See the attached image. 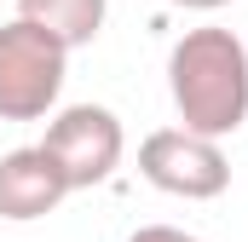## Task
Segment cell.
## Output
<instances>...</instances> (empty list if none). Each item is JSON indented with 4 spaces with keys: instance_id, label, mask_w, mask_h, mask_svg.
<instances>
[{
    "instance_id": "8992f818",
    "label": "cell",
    "mask_w": 248,
    "mask_h": 242,
    "mask_svg": "<svg viewBox=\"0 0 248 242\" xmlns=\"http://www.w3.org/2000/svg\"><path fill=\"white\" fill-rule=\"evenodd\" d=\"M17 17L46 29L63 52H75V46H93L104 35L110 0H17Z\"/></svg>"
},
{
    "instance_id": "5b68a950",
    "label": "cell",
    "mask_w": 248,
    "mask_h": 242,
    "mask_svg": "<svg viewBox=\"0 0 248 242\" xmlns=\"http://www.w3.org/2000/svg\"><path fill=\"white\" fill-rule=\"evenodd\" d=\"M63 196H69V184L41 144H23V150L0 156V219H12V225L46 219Z\"/></svg>"
},
{
    "instance_id": "52a82bcc",
    "label": "cell",
    "mask_w": 248,
    "mask_h": 242,
    "mask_svg": "<svg viewBox=\"0 0 248 242\" xmlns=\"http://www.w3.org/2000/svg\"><path fill=\"white\" fill-rule=\"evenodd\" d=\"M127 242H202V237H190V231H179V225H139Z\"/></svg>"
},
{
    "instance_id": "ba28073f",
    "label": "cell",
    "mask_w": 248,
    "mask_h": 242,
    "mask_svg": "<svg viewBox=\"0 0 248 242\" xmlns=\"http://www.w3.org/2000/svg\"><path fill=\"white\" fill-rule=\"evenodd\" d=\"M168 6H179V12H219V6H231V0H168Z\"/></svg>"
},
{
    "instance_id": "277c9868",
    "label": "cell",
    "mask_w": 248,
    "mask_h": 242,
    "mask_svg": "<svg viewBox=\"0 0 248 242\" xmlns=\"http://www.w3.org/2000/svg\"><path fill=\"white\" fill-rule=\"evenodd\" d=\"M139 173L144 184H156L162 196L179 202H214L231 190V156L214 138H196L185 127H156L139 144Z\"/></svg>"
},
{
    "instance_id": "6da1fadb",
    "label": "cell",
    "mask_w": 248,
    "mask_h": 242,
    "mask_svg": "<svg viewBox=\"0 0 248 242\" xmlns=\"http://www.w3.org/2000/svg\"><path fill=\"white\" fill-rule=\"evenodd\" d=\"M168 98L185 133L225 144L248 121V46L237 29L202 23L185 29L168 52Z\"/></svg>"
},
{
    "instance_id": "7a4b0ae2",
    "label": "cell",
    "mask_w": 248,
    "mask_h": 242,
    "mask_svg": "<svg viewBox=\"0 0 248 242\" xmlns=\"http://www.w3.org/2000/svg\"><path fill=\"white\" fill-rule=\"evenodd\" d=\"M69 52L46 29L12 17L0 23V121H41L58 110Z\"/></svg>"
},
{
    "instance_id": "3957f363",
    "label": "cell",
    "mask_w": 248,
    "mask_h": 242,
    "mask_svg": "<svg viewBox=\"0 0 248 242\" xmlns=\"http://www.w3.org/2000/svg\"><path fill=\"white\" fill-rule=\"evenodd\" d=\"M41 150L52 156V167L63 173L69 190H93L122 167L127 133H122V116L104 110V104H69V110H58L46 121Z\"/></svg>"
}]
</instances>
